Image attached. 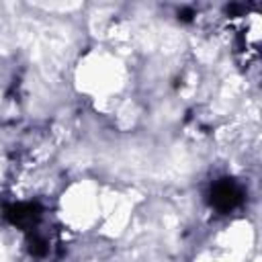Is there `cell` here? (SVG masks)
I'll return each instance as SVG.
<instances>
[{"label":"cell","instance_id":"1","mask_svg":"<svg viewBox=\"0 0 262 262\" xmlns=\"http://www.w3.org/2000/svg\"><path fill=\"white\" fill-rule=\"evenodd\" d=\"M211 207H215L219 213H229L244 201V188L231 180V178H221L211 186Z\"/></svg>","mask_w":262,"mask_h":262},{"label":"cell","instance_id":"2","mask_svg":"<svg viewBox=\"0 0 262 262\" xmlns=\"http://www.w3.org/2000/svg\"><path fill=\"white\" fill-rule=\"evenodd\" d=\"M6 219L12 223V225H18V227H31L39 221L41 217V209L39 205H33V203H18V205H10L6 207Z\"/></svg>","mask_w":262,"mask_h":262},{"label":"cell","instance_id":"3","mask_svg":"<svg viewBox=\"0 0 262 262\" xmlns=\"http://www.w3.org/2000/svg\"><path fill=\"white\" fill-rule=\"evenodd\" d=\"M31 254L33 256H43L45 254V239H41V237H35V239H31Z\"/></svg>","mask_w":262,"mask_h":262}]
</instances>
